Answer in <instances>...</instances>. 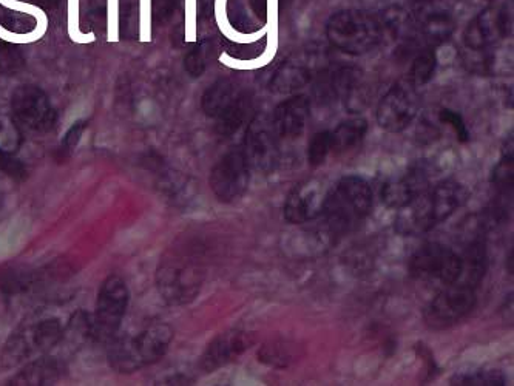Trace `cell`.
I'll use <instances>...</instances> for the list:
<instances>
[{
  "label": "cell",
  "mask_w": 514,
  "mask_h": 386,
  "mask_svg": "<svg viewBox=\"0 0 514 386\" xmlns=\"http://www.w3.org/2000/svg\"><path fill=\"white\" fill-rule=\"evenodd\" d=\"M87 127L88 122L81 119V121H76L75 124L67 130L64 139H62L61 147H59V160L64 161L72 156L76 147L81 143L82 135H84Z\"/></svg>",
  "instance_id": "31"
},
{
  "label": "cell",
  "mask_w": 514,
  "mask_h": 386,
  "mask_svg": "<svg viewBox=\"0 0 514 386\" xmlns=\"http://www.w3.org/2000/svg\"><path fill=\"white\" fill-rule=\"evenodd\" d=\"M437 58L434 48L425 47L417 53L410 67V73L406 78L410 79L416 87H423L433 79L436 73Z\"/></svg>",
  "instance_id": "26"
},
{
  "label": "cell",
  "mask_w": 514,
  "mask_h": 386,
  "mask_svg": "<svg viewBox=\"0 0 514 386\" xmlns=\"http://www.w3.org/2000/svg\"><path fill=\"white\" fill-rule=\"evenodd\" d=\"M209 181L210 189L221 203L241 200L251 183V166L247 163L243 147H234L224 153L212 167Z\"/></svg>",
  "instance_id": "13"
},
{
  "label": "cell",
  "mask_w": 514,
  "mask_h": 386,
  "mask_svg": "<svg viewBox=\"0 0 514 386\" xmlns=\"http://www.w3.org/2000/svg\"><path fill=\"white\" fill-rule=\"evenodd\" d=\"M201 109L207 118L214 119L215 132L229 138L246 122L252 109V98L234 79H218L204 92Z\"/></svg>",
  "instance_id": "6"
},
{
  "label": "cell",
  "mask_w": 514,
  "mask_h": 386,
  "mask_svg": "<svg viewBox=\"0 0 514 386\" xmlns=\"http://www.w3.org/2000/svg\"><path fill=\"white\" fill-rule=\"evenodd\" d=\"M464 257H460L447 244L425 243L420 246L408 263L410 277L420 282H439L443 286L451 285L464 272Z\"/></svg>",
  "instance_id": "10"
},
{
  "label": "cell",
  "mask_w": 514,
  "mask_h": 386,
  "mask_svg": "<svg viewBox=\"0 0 514 386\" xmlns=\"http://www.w3.org/2000/svg\"><path fill=\"white\" fill-rule=\"evenodd\" d=\"M175 331L167 323H153L130 336L113 339L107 351L110 368L132 374L155 365L169 353Z\"/></svg>",
  "instance_id": "5"
},
{
  "label": "cell",
  "mask_w": 514,
  "mask_h": 386,
  "mask_svg": "<svg viewBox=\"0 0 514 386\" xmlns=\"http://www.w3.org/2000/svg\"><path fill=\"white\" fill-rule=\"evenodd\" d=\"M311 116V102L305 95H295L275 107L272 124L280 139H297L305 132Z\"/></svg>",
  "instance_id": "18"
},
{
  "label": "cell",
  "mask_w": 514,
  "mask_h": 386,
  "mask_svg": "<svg viewBox=\"0 0 514 386\" xmlns=\"http://www.w3.org/2000/svg\"><path fill=\"white\" fill-rule=\"evenodd\" d=\"M329 155H331V132L323 130V132L315 133L308 146L309 166H322L328 160Z\"/></svg>",
  "instance_id": "29"
},
{
  "label": "cell",
  "mask_w": 514,
  "mask_h": 386,
  "mask_svg": "<svg viewBox=\"0 0 514 386\" xmlns=\"http://www.w3.org/2000/svg\"><path fill=\"white\" fill-rule=\"evenodd\" d=\"M323 195L317 184H298L285 203V220L291 224H305L315 220L322 209Z\"/></svg>",
  "instance_id": "21"
},
{
  "label": "cell",
  "mask_w": 514,
  "mask_h": 386,
  "mask_svg": "<svg viewBox=\"0 0 514 386\" xmlns=\"http://www.w3.org/2000/svg\"><path fill=\"white\" fill-rule=\"evenodd\" d=\"M317 75L315 62L309 58H291L277 68L271 79V90L280 95H291L305 89Z\"/></svg>",
  "instance_id": "22"
},
{
  "label": "cell",
  "mask_w": 514,
  "mask_h": 386,
  "mask_svg": "<svg viewBox=\"0 0 514 386\" xmlns=\"http://www.w3.org/2000/svg\"><path fill=\"white\" fill-rule=\"evenodd\" d=\"M427 2H433V0H427Z\"/></svg>",
  "instance_id": "36"
},
{
  "label": "cell",
  "mask_w": 514,
  "mask_h": 386,
  "mask_svg": "<svg viewBox=\"0 0 514 386\" xmlns=\"http://www.w3.org/2000/svg\"><path fill=\"white\" fill-rule=\"evenodd\" d=\"M206 275V255L197 243L184 241L167 249L159 260L156 288L167 305H189L200 295Z\"/></svg>",
  "instance_id": "2"
},
{
  "label": "cell",
  "mask_w": 514,
  "mask_h": 386,
  "mask_svg": "<svg viewBox=\"0 0 514 386\" xmlns=\"http://www.w3.org/2000/svg\"><path fill=\"white\" fill-rule=\"evenodd\" d=\"M129 303L130 291L126 280L119 275H109L105 278L96 298L90 339L99 345L112 342L118 336Z\"/></svg>",
  "instance_id": "9"
},
{
  "label": "cell",
  "mask_w": 514,
  "mask_h": 386,
  "mask_svg": "<svg viewBox=\"0 0 514 386\" xmlns=\"http://www.w3.org/2000/svg\"><path fill=\"white\" fill-rule=\"evenodd\" d=\"M67 374V362L58 356H39L25 363L7 385L13 386H47L56 385Z\"/></svg>",
  "instance_id": "19"
},
{
  "label": "cell",
  "mask_w": 514,
  "mask_h": 386,
  "mask_svg": "<svg viewBox=\"0 0 514 386\" xmlns=\"http://www.w3.org/2000/svg\"><path fill=\"white\" fill-rule=\"evenodd\" d=\"M329 132H331V153L342 155L362 143L368 133V121L363 118L346 119Z\"/></svg>",
  "instance_id": "24"
},
{
  "label": "cell",
  "mask_w": 514,
  "mask_h": 386,
  "mask_svg": "<svg viewBox=\"0 0 514 386\" xmlns=\"http://www.w3.org/2000/svg\"><path fill=\"white\" fill-rule=\"evenodd\" d=\"M298 346L291 340L275 339L264 343L258 351V360L274 370H288L297 362Z\"/></svg>",
  "instance_id": "25"
},
{
  "label": "cell",
  "mask_w": 514,
  "mask_h": 386,
  "mask_svg": "<svg viewBox=\"0 0 514 386\" xmlns=\"http://www.w3.org/2000/svg\"><path fill=\"white\" fill-rule=\"evenodd\" d=\"M451 385L459 386H504L507 377L499 370H477L471 373L457 374L451 379Z\"/></svg>",
  "instance_id": "27"
},
{
  "label": "cell",
  "mask_w": 514,
  "mask_h": 386,
  "mask_svg": "<svg viewBox=\"0 0 514 386\" xmlns=\"http://www.w3.org/2000/svg\"><path fill=\"white\" fill-rule=\"evenodd\" d=\"M11 116L19 129L45 135L55 130L58 113L38 85H21L11 95Z\"/></svg>",
  "instance_id": "11"
},
{
  "label": "cell",
  "mask_w": 514,
  "mask_h": 386,
  "mask_svg": "<svg viewBox=\"0 0 514 386\" xmlns=\"http://www.w3.org/2000/svg\"><path fill=\"white\" fill-rule=\"evenodd\" d=\"M416 351L419 357H422L423 362L427 363L428 373H430V377H433L434 373L437 371L436 360H434L433 353H431L430 349L423 345V343H419V345L416 346Z\"/></svg>",
  "instance_id": "35"
},
{
  "label": "cell",
  "mask_w": 514,
  "mask_h": 386,
  "mask_svg": "<svg viewBox=\"0 0 514 386\" xmlns=\"http://www.w3.org/2000/svg\"><path fill=\"white\" fill-rule=\"evenodd\" d=\"M206 61V50H204L203 45L193 48V50L187 53L186 59H184L186 72L193 76V78H200V76H203L204 70H206Z\"/></svg>",
  "instance_id": "33"
},
{
  "label": "cell",
  "mask_w": 514,
  "mask_h": 386,
  "mask_svg": "<svg viewBox=\"0 0 514 386\" xmlns=\"http://www.w3.org/2000/svg\"><path fill=\"white\" fill-rule=\"evenodd\" d=\"M374 204L371 186L365 178L349 175L337 181L323 198L320 215L323 232L332 241L340 240L369 217Z\"/></svg>",
  "instance_id": "4"
},
{
  "label": "cell",
  "mask_w": 514,
  "mask_h": 386,
  "mask_svg": "<svg viewBox=\"0 0 514 386\" xmlns=\"http://www.w3.org/2000/svg\"><path fill=\"white\" fill-rule=\"evenodd\" d=\"M257 342L254 332L244 329H230L218 334L204 349L200 357V368L204 373H215L223 366L235 362Z\"/></svg>",
  "instance_id": "16"
},
{
  "label": "cell",
  "mask_w": 514,
  "mask_h": 386,
  "mask_svg": "<svg viewBox=\"0 0 514 386\" xmlns=\"http://www.w3.org/2000/svg\"><path fill=\"white\" fill-rule=\"evenodd\" d=\"M181 0H152L153 19L156 24H164L175 13Z\"/></svg>",
  "instance_id": "34"
},
{
  "label": "cell",
  "mask_w": 514,
  "mask_h": 386,
  "mask_svg": "<svg viewBox=\"0 0 514 386\" xmlns=\"http://www.w3.org/2000/svg\"><path fill=\"white\" fill-rule=\"evenodd\" d=\"M62 332L64 326L56 317L25 323L8 337L0 354V363L7 370H13L36 357L44 356L59 345Z\"/></svg>",
  "instance_id": "8"
},
{
  "label": "cell",
  "mask_w": 514,
  "mask_h": 386,
  "mask_svg": "<svg viewBox=\"0 0 514 386\" xmlns=\"http://www.w3.org/2000/svg\"><path fill=\"white\" fill-rule=\"evenodd\" d=\"M411 27L417 31V38L425 47L436 48L447 42L456 30V19L440 0H419L413 14H410Z\"/></svg>",
  "instance_id": "15"
},
{
  "label": "cell",
  "mask_w": 514,
  "mask_h": 386,
  "mask_svg": "<svg viewBox=\"0 0 514 386\" xmlns=\"http://www.w3.org/2000/svg\"><path fill=\"white\" fill-rule=\"evenodd\" d=\"M326 38L332 47L351 56L365 55L385 39L379 16L359 10L332 14L326 24Z\"/></svg>",
  "instance_id": "7"
},
{
  "label": "cell",
  "mask_w": 514,
  "mask_h": 386,
  "mask_svg": "<svg viewBox=\"0 0 514 386\" xmlns=\"http://www.w3.org/2000/svg\"><path fill=\"white\" fill-rule=\"evenodd\" d=\"M464 272L445 286L423 309V322L433 331H445L467 319L477 305V289L487 274V252L482 243L471 246L464 257Z\"/></svg>",
  "instance_id": "1"
},
{
  "label": "cell",
  "mask_w": 514,
  "mask_h": 386,
  "mask_svg": "<svg viewBox=\"0 0 514 386\" xmlns=\"http://www.w3.org/2000/svg\"><path fill=\"white\" fill-rule=\"evenodd\" d=\"M499 8L488 7L477 14L464 31V44L467 50H491L499 39H505Z\"/></svg>",
  "instance_id": "20"
},
{
  "label": "cell",
  "mask_w": 514,
  "mask_h": 386,
  "mask_svg": "<svg viewBox=\"0 0 514 386\" xmlns=\"http://www.w3.org/2000/svg\"><path fill=\"white\" fill-rule=\"evenodd\" d=\"M439 121L442 124H448L456 132L459 143H468L470 141V130H468L467 124H465L464 118H462L460 113L454 112L451 109L440 110Z\"/></svg>",
  "instance_id": "32"
},
{
  "label": "cell",
  "mask_w": 514,
  "mask_h": 386,
  "mask_svg": "<svg viewBox=\"0 0 514 386\" xmlns=\"http://www.w3.org/2000/svg\"><path fill=\"white\" fill-rule=\"evenodd\" d=\"M244 155L249 166L258 172L274 173L280 164V138L275 132L272 119L264 113L255 116L244 136Z\"/></svg>",
  "instance_id": "14"
},
{
  "label": "cell",
  "mask_w": 514,
  "mask_h": 386,
  "mask_svg": "<svg viewBox=\"0 0 514 386\" xmlns=\"http://www.w3.org/2000/svg\"><path fill=\"white\" fill-rule=\"evenodd\" d=\"M24 67L22 51L10 42L0 41V75L14 76L24 70Z\"/></svg>",
  "instance_id": "28"
},
{
  "label": "cell",
  "mask_w": 514,
  "mask_h": 386,
  "mask_svg": "<svg viewBox=\"0 0 514 386\" xmlns=\"http://www.w3.org/2000/svg\"><path fill=\"white\" fill-rule=\"evenodd\" d=\"M491 181L496 190V217L507 218L508 203L511 204L514 189L513 139L510 147L504 150L501 161L494 167Z\"/></svg>",
  "instance_id": "23"
},
{
  "label": "cell",
  "mask_w": 514,
  "mask_h": 386,
  "mask_svg": "<svg viewBox=\"0 0 514 386\" xmlns=\"http://www.w3.org/2000/svg\"><path fill=\"white\" fill-rule=\"evenodd\" d=\"M420 110L419 87L410 79H399L380 99L377 122L389 133H402L413 124Z\"/></svg>",
  "instance_id": "12"
},
{
  "label": "cell",
  "mask_w": 514,
  "mask_h": 386,
  "mask_svg": "<svg viewBox=\"0 0 514 386\" xmlns=\"http://www.w3.org/2000/svg\"><path fill=\"white\" fill-rule=\"evenodd\" d=\"M431 184V170L427 164H416L397 180L383 186L382 201L391 209L400 210L427 192Z\"/></svg>",
  "instance_id": "17"
},
{
  "label": "cell",
  "mask_w": 514,
  "mask_h": 386,
  "mask_svg": "<svg viewBox=\"0 0 514 386\" xmlns=\"http://www.w3.org/2000/svg\"><path fill=\"white\" fill-rule=\"evenodd\" d=\"M470 200V190L456 180H445L430 187L410 206L399 210L396 231L403 237H417L450 220Z\"/></svg>",
  "instance_id": "3"
},
{
  "label": "cell",
  "mask_w": 514,
  "mask_h": 386,
  "mask_svg": "<svg viewBox=\"0 0 514 386\" xmlns=\"http://www.w3.org/2000/svg\"><path fill=\"white\" fill-rule=\"evenodd\" d=\"M0 172L14 181H25L28 177L27 166L11 150L0 147Z\"/></svg>",
  "instance_id": "30"
}]
</instances>
